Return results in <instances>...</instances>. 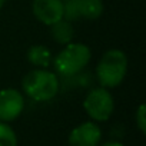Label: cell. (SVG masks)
<instances>
[{
  "label": "cell",
  "mask_w": 146,
  "mask_h": 146,
  "mask_svg": "<svg viewBox=\"0 0 146 146\" xmlns=\"http://www.w3.org/2000/svg\"><path fill=\"white\" fill-rule=\"evenodd\" d=\"M127 72V56L119 49H110L103 53L96 67V79L102 88L112 89L119 86Z\"/></svg>",
  "instance_id": "6da1fadb"
},
{
  "label": "cell",
  "mask_w": 146,
  "mask_h": 146,
  "mask_svg": "<svg viewBox=\"0 0 146 146\" xmlns=\"http://www.w3.org/2000/svg\"><path fill=\"white\" fill-rule=\"evenodd\" d=\"M23 92L36 102L52 100L59 92V79L53 72L46 69L30 70L22 80Z\"/></svg>",
  "instance_id": "7a4b0ae2"
},
{
  "label": "cell",
  "mask_w": 146,
  "mask_h": 146,
  "mask_svg": "<svg viewBox=\"0 0 146 146\" xmlns=\"http://www.w3.org/2000/svg\"><path fill=\"white\" fill-rule=\"evenodd\" d=\"M90 57H92V52L86 44L70 42L64 44V47L54 57L53 60L54 70L63 78L73 76L88 66Z\"/></svg>",
  "instance_id": "3957f363"
},
{
  "label": "cell",
  "mask_w": 146,
  "mask_h": 146,
  "mask_svg": "<svg viewBox=\"0 0 146 146\" xmlns=\"http://www.w3.org/2000/svg\"><path fill=\"white\" fill-rule=\"evenodd\" d=\"M83 108L93 120L106 122L113 113L115 100L112 93L106 88H96L86 95L83 100Z\"/></svg>",
  "instance_id": "277c9868"
},
{
  "label": "cell",
  "mask_w": 146,
  "mask_h": 146,
  "mask_svg": "<svg viewBox=\"0 0 146 146\" xmlns=\"http://www.w3.org/2000/svg\"><path fill=\"white\" fill-rule=\"evenodd\" d=\"M103 13L102 0H64L63 19L75 22L79 19L96 20Z\"/></svg>",
  "instance_id": "5b68a950"
},
{
  "label": "cell",
  "mask_w": 146,
  "mask_h": 146,
  "mask_svg": "<svg viewBox=\"0 0 146 146\" xmlns=\"http://www.w3.org/2000/svg\"><path fill=\"white\" fill-rule=\"evenodd\" d=\"M25 109V98L20 90L9 88L0 90V120L13 122Z\"/></svg>",
  "instance_id": "8992f818"
},
{
  "label": "cell",
  "mask_w": 146,
  "mask_h": 146,
  "mask_svg": "<svg viewBox=\"0 0 146 146\" xmlns=\"http://www.w3.org/2000/svg\"><path fill=\"white\" fill-rule=\"evenodd\" d=\"M64 0H33L32 10L35 17L43 25H53L63 19Z\"/></svg>",
  "instance_id": "52a82bcc"
},
{
  "label": "cell",
  "mask_w": 146,
  "mask_h": 146,
  "mask_svg": "<svg viewBox=\"0 0 146 146\" xmlns=\"http://www.w3.org/2000/svg\"><path fill=\"white\" fill-rule=\"evenodd\" d=\"M102 139V130L95 122H85L76 126L69 135L70 146H98Z\"/></svg>",
  "instance_id": "ba28073f"
},
{
  "label": "cell",
  "mask_w": 146,
  "mask_h": 146,
  "mask_svg": "<svg viewBox=\"0 0 146 146\" xmlns=\"http://www.w3.org/2000/svg\"><path fill=\"white\" fill-rule=\"evenodd\" d=\"M50 37L59 44H67L75 37V29L72 22L60 19L56 23L50 25Z\"/></svg>",
  "instance_id": "9c48e42d"
},
{
  "label": "cell",
  "mask_w": 146,
  "mask_h": 146,
  "mask_svg": "<svg viewBox=\"0 0 146 146\" xmlns=\"http://www.w3.org/2000/svg\"><path fill=\"white\" fill-rule=\"evenodd\" d=\"M27 60H29V63H32L36 67L46 69L52 64L53 54L46 46L35 44V46L29 47V50H27Z\"/></svg>",
  "instance_id": "30bf717a"
},
{
  "label": "cell",
  "mask_w": 146,
  "mask_h": 146,
  "mask_svg": "<svg viewBox=\"0 0 146 146\" xmlns=\"http://www.w3.org/2000/svg\"><path fill=\"white\" fill-rule=\"evenodd\" d=\"M0 146H17V136L7 122L0 120Z\"/></svg>",
  "instance_id": "8fae6325"
},
{
  "label": "cell",
  "mask_w": 146,
  "mask_h": 146,
  "mask_svg": "<svg viewBox=\"0 0 146 146\" xmlns=\"http://www.w3.org/2000/svg\"><path fill=\"white\" fill-rule=\"evenodd\" d=\"M135 120H136V126L139 127V130L142 133H146V106L142 103L135 115Z\"/></svg>",
  "instance_id": "7c38bea8"
},
{
  "label": "cell",
  "mask_w": 146,
  "mask_h": 146,
  "mask_svg": "<svg viewBox=\"0 0 146 146\" xmlns=\"http://www.w3.org/2000/svg\"><path fill=\"white\" fill-rule=\"evenodd\" d=\"M102 146H123L120 142H106V143H103Z\"/></svg>",
  "instance_id": "4fadbf2b"
},
{
  "label": "cell",
  "mask_w": 146,
  "mask_h": 146,
  "mask_svg": "<svg viewBox=\"0 0 146 146\" xmlns=\"http://www.w3.org/2000/svg\"><path fill=\"white\" fill-rule=\"evenodd\" d=\"M5 3H6V0H0V9L5 6Z\"/></svg>",
  "instance_id": "5bb4252c"
}]
</instances>
